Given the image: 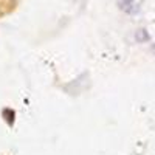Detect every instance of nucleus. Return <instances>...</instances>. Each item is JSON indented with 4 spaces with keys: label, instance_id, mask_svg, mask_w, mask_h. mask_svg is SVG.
I'll return each instance as SVG.
<instances>
[{
    "label": "nucleus",
    "instance_id": "nucleus-1",
    "mask_svg": "<svg viewBox=\"0 0 155 155\" xmlns=\"http://www.w3.org/2000/svg\"><path fill=\"white\" fill-rule=\"evenodd\" d=\"M19 5V0H0V17L8 16Z\"/></svg>",
    "mask_w": 155,
    "mask_h": 155
},
{
    "label": "nucleus",
    "instance_id": "nucleus-2",
    "mask_svg": "<svg viewBox=\"0 0 155 155\" xmlns=\"http://www.w3.org/2000/svg\"><path fill=\"white\" fill-rule=\"evenodd\" d=\"M121 6L127 12H137L138 11V6H137V3L134 2V0H124V2L121 3Z\"/></svg>",
    "mask_w": 155,
    "mask_h": 155
},
{
    "label": "nucleus",
    "instance_id": "nucleus-3",
    "mask_svg": "<svg viewBox=\"0 0 155 155\" xmlns=\"http://www.w3.org/2000/svg\"><path fill=\"white\" fill-rule=\"evenodd\" d=\"M137 39L141 42V41H147L149 39V36H147V33L144 31V30H140L138 33H137Z\"/></svg>",
    "mask_w": 155,
    "mask_h": 155
}]
</instances>
